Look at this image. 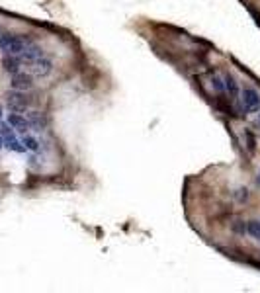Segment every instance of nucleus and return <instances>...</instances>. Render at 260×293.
<instances>
[{
  "mask_svg": "<svg viewBox=\"0 0 260 293\" xmlns=\"http://www.w3.org/2000/svg\"><path fill=\"white\" fill-rule=\"evenodd\" d=\"M28 45H30V41L22 35L6 34V32L0 35V51L4 55H20Z\"/></svg>",
  "mask_w": 260,
  "mask_h": 293,
  "instance_id": "nucleus-1",
  "label": "nucleus"
},
{
  "mask_svg": "<svg viewBox=\"0 0 260 293\" xmlns=\"http://www.w3.org/2000/svg\"><path fill=\"white\" fill-rule=\"evenodd\" d=\"M6 108L10 112H16V114H22L30 108V98L25 96V92H20V90H12V92L6 94Z\"/></svg>",
  "mask_w": 260,
  "mask_h": 293,
  "instance_id": "nucleus-2",
  "label": "nucleus"
},
{
  "mask_svg": "<svg viewBox=\"0 0 260 293\" xmlns=\"http://www.w3.org/2000/svg\"><path fill=\"white\" fill-rule=\"evenodd\" d=\"M241 100H243V108L248 114L260 112V94L254 88H245L241 92Z\"/></svg>",
  "mask_w": 260,
  "mask_h": 293,
  "instance_id": "nucleus-3",
  "label": "nucleus"
},
{
  "mask_svg": "<svg viewBox=\"0 0 260 293\" xmlns=\"http://www.w3.org/2000/svg\"><path fill=\"white\" fill-rule=\"evenodd\" d=\"M10 86L12 90H20V92H28L34 88V76L30 72H16L12 74V81H10Z\"/></svg>",
  "mask_w": 260,
  "mask_h": 293,
  "instance_id": "nucleus-4",
  "label": "nucleus"
},
{
  "mask_svg": "<svg viewBox=\"0 0 260 293\" xmlns=\"http://www.w3.org/2000/svg\"><path fill=\"white\" fill-rule=\"evenodd\" d=\"M28 69H30V74H32V76L43 78V76L51 74V70H53V63L45 57H39L37 61L30 63V65H28Z\"/></svg>",
  "mask_w": 260,
  "mask_h": 293,
  "instance_id": "nucleus-5",
  "label": "nucleus"
},
{
  "mask_svg": "<svg viewBox=\"0 0 260 293\" xmlns=\"http://www.w3.org/2000/svg\"><path fill=\"white\" fill-rule=\"evenodd\" d=\"M18 57H20V61H22V65H30V63L37 61L39 57H43V49H41L39 45H36V43H30V45L25 47Z\"/></svg>",
  "mask_w": 260,
  "mask_h": 293,
  "instance_id": "nucleus-6",
  "label": "nucleus"
},
{
  "mask_svg": "<svg viewBox=\"0 0 260 293\" xmlns=\"http://www.w3.org/2000/svg\"><path fill=\"white\" fill-rule=\"evenodd\" d=\"M6 121L12 125L16 133H24V135H25V133L32 129L30 121H28V117L22 116V114H16V112H12V114L8 116V119H6Z\"/></svg>",
  "mask_w": 260,
  "mask_h": 293,
  "instance_id": "nucleus-7",
  "label": "nucleus"
},
{
  "mask_svg": "<svg viewBox=\"0 0 260 293\" xmlns=\"http://www.w3.org/2000/svg\"><path fill=\"white\" fill-rule=\"evenodd\" d=\"M2 69L6 70L8 74H16L22 69V61L18 55H4L2 57Z\"/></svg>",
  "mask_w": 260,
  "mask_h": 293,
  "instance_id": "nucleus-8",
  "label": "nucleus"
},
{
  "mask_svg": "<svg viewBox=\"0 0 260 293\" xmlns=\"http://www.w3.org/2000/svg\"><path fill=\"white\" fill-rule=\"evenodd\" d=\"M28 121H30V125L36 129V131H41V129L47 125L45 116L39 114V112H30V114H28Z\"/></svg>",
  "mask_w": 260,
  "mask_h": 293,
  "instance_id": "nucleus-9",
  "label": "nucleus"
},
{
  "mask_svg": "<svg viewBox=\"0 0 260 293\" xmlns=\"http://www.w3.org/2000/svg\"><path fill=\"white\" fill-rule=\"evenodd\" d=\"M223 84H225V90L229 92L231 98H237V96H239V82H237V78L231 72H227L223 76Z\"/></svg>",
  "mask_w": 260,
  "mask_h": 293,
  "instance_id": "nucleus-10",
  "label": "nucleus"
},
{
  "mask_svg": "<svg viewBox=\"0 0 260 293\" xmlns=\"http://www.w3.org/2000/svg\"><path fill=\"white\" fill-rule=\"evenodd\" d=\"M4 147H8L10 151L14 152H25V147H24V143L16 137V133L14 135H10V137H4Z\"/></svg>",
  "mask_w": 260,
  "mask_h": 293,
  "instance_id": "nucleus-11",
  "label": "nucleus"
},
{
  "mask_svg": "<svg viewBox=\"0 0 260 293\" xmlns=\"http://www.w3.org/2000/svg\"><path fill=\"white\" fill-rule=\"evenodd\" d=\"M247 233L250 234L252 238L260 241V221L258 219H250V221H247Z\"/></svg>",
  "mask_w": 260,
  "mask_h": 293,
  "instance_id": "nucleus-12",
  "label": "nucleus"
},
{
  "mask_svg": "<svg viewBox=\"0 0 260 293\" xmlns=\"http://www.w3.org/2000/svg\"><path fill=\"white\" fill-rule=\"evenodd\" d=\"M22 143H24L25 151H37L39 149V143H37V139H34V137H30L28 133L24 135V139H22Z\"/></svg>",
  "mask_w": 260,
  "mask_h": 293,
  "instance_id": "nucleus-13",
  "label": "nucleus"
},
{
  "mask_svg": "<svg viewBox=\"0 0 260 293\" xmlns=\"http://www.w3.org/2000/svg\"><path fill=\"white\" fill-rule=\"evenodd\" d=\"M14 133H16V131H14V127L8 121H0V137H2V139H4V137H10Z\"/></svg>",
  "mask_w": 260,
  "mask_h": 293,
  "instance_id": "nucleus-14",
  "label": "nucleus"
},
{
  "mask_svg": "<svg viewBox=\"0 0 260 293\" xmlns=\"http://www.w3.org/2000/svg\"><path fill=\"white\" fill-rule=\"evenodd\" d=\"M245 135H247V139H248V149H250V152H254V145H256V141H254V135H252L250 131H245Z\"/></svg>",
  "mask_w": 260,
  "mask_h": 293,
  "instance_id": "nucleus-15",
  "label": "nucleus"
},
{
  "mask_svg": "<svg viewBox=\"0 0 260 293\" xmlns=\"http://www.w3.org/2000/svg\"><path fill=\"white\" fill-rule=\"evenodd\" d=\"M213 88H215L217 92H223V90H225V84H223L221 81H219V78H213Z\"/></svg>",
  "mask_w": 260,
  "mask_h": 293,
  "instance_id": "nucleus-16",
  "label": "nucleus"
},
{
  "mask_svg": "<svg viewBox=\"0 0 260 293\" xmlns=\"http://www.w3.org/2000/svg\"><path fill=\"white\" fill-rule=\"evenodd\" d=\"M243 221H237L235 225H233V229H235L237 233H247V225H241Z\"/></svg>",
  "mask_w": 260,
  "mask_h": 293,
  "instance_id": "nucleus-17",
  "label": "nucleus"
},
{
  "mask_svg": "<svg viewBox=\"0 0 260 293\" xmlns=\"http://www.w3.org/2000/svg\"><path fill=\"white\" fill-rule=\"evenodd\" d=\"M256 186L260 188V170H258V176H256Z\"/></svg>",
  "mask_w": 260,
  "mask_h": 293,
  "instance_id": "nucleus-18",
  "label": "nucleus"
},
{
  "mask_svg": "<svg viewBox=\"0 0 260 293\" xmlns=\"http://www.w3.org/2000/svg\"><path fill=\"white\" fill-rule=\"evenodd\" d=\"M2 147H4V141H2V137H0V149H2Z\"/></svg>",
  "mask_w": 260,
  "mask_h": 293,
  "instance_id": "nucleus-19",
  "label": "nucleus"
},
{
  "mask_svg": "<svg viewBox=\"0 0 260 293\" xmlns=\"http://www.w3.org/2000/svg\"><path fill=\"white\" fill-rule=\"evenodd\" d=\"M0 117H2V105H0Z\"/></svg>",
  "mask_w": 260,
  "mask_h": 293,
  "instance_id": "nucleus-20",
  "label": "nucleus"
},
{
  "mask_svg": "<svg viewBox=\"0 0 260 293\" xmlns=\"http://www.w3.org/2000/svg\"><path fill=\"white\" fill-rule=\"evenodd\" d=\"M2 34H4V32H2V30H0V35H2Z\"/></svg>",
  "mask_w": 260,
  "mask_h": 293,
  "instance_id": "nucleus-21",
  "label": "nucleus"
},
{
  "mask_svg": "<svg viewBox=\"0 0 260 293\" xmlns=\"http://www.w3.org/2000/svg\"><path fill=\"white\" fill-rule=\"evenodd\" d=\"M258 123H260V114H258Z\"/></svg>",
  "mask_w": 260,
  "mask_h": 293,
  "instance_id": "nucleus-22",
  "label": "nucleus"
}]
</instances>
